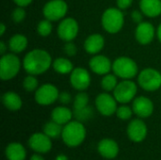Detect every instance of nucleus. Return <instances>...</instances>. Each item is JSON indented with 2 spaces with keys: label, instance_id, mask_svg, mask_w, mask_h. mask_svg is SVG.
Listing matches in <instances>:
<instances>
[{
  "label": "nucleus",
  "instance_id": "obj_1",
  "mask_svg": "<svg viewBox=\"0 0 161 160\" xmlns=\"http://www.w3.org/2000/svg\"><path fill=\"white\" fill-rule=\"evenodd\" d=\"M52 64V58L48 52L35 49L28 52L24 58V69L29 74L36 75L46 72Z\"/></svg>",
  "mask_w": 161,
  "mask_h": 160
},
{
  "label": "nucleus",
  "instance_id": "obj_2",
  "mask_svg": "<svg viewBox=\"0 0 161 160\" xmlns=\"http://www.w3.org/2000/svg\"><path fill=\"white\" fill-rule=\"evenodd\" d=\"M61 137L66 145L70 147H75L81 144L85 140L86 129L81 122H69L63 127Z\"/></svg>",
  "mask_w": 161,
  "mask_h": 160
},
{
  "label": "nucleus",
  "instance_id": "obj_3",
  "mask_svg": "<svg viewBox=\"0 0 161 160\" xmlns=\"http://www.w3.org/2000/svg\"><path fill=\"white\" fill-rule=\"evenodd\" d=\"M125 23L124 14L119 8H109L102 15V25L106 31L114 34L119 32Z\"/></svg>",
  "mask_w": 161,
  "mask_h": 160
},
{
  "label": "nucleus",
  "instance_id": "obj_4",
  "mask_svg": "<svg viewBox=\"0 0 161 160\" xmlns=\"http://www.w3.org/2000/svg\"><path fill=\"white\" fill-rule=\"evenodd\" d=\"M112 70L115 75L123 79H131L135 77L138 73V65L132 58L121 57L114 60Z\"/></svg>",
  "mask_w": 161,
  "mask_h": 160
},
{
  "label": "nucleus",
  "instance_id": "obj_5",
  "mask_svg": "<svg viewBox=\"0 0 161 160\" xmlns=\"http://www.w3.org/2000/svg\"><path fill=\"white\" fill-rule=\"evenodd\" d=\"M21 67L20 59L14 54H5L0 59V77L2 80L13 78Z\"/></svg>",
  "mask_w": 161,
  "mask_h": 160
},
{
  "label": "nucleus",
  "instance_id": "obj_6",
  "mask_svg": "<svg viewBox=\"0 0 161 160\" xmlns=\"http://www.w3.org/2000/svg\"><path fill=\"white\" fill-rule=\"evenodd\" d=\"M138 82L144 91H155L161 87V74L153 68H146L139 74Z\"/></svg>",
  "mask_w": 161,
  "mask_h": 160
},
{
  "label": "nucleus",
  "instance_id": "obj_7",
  "mask_svg": "<svg viewBox=\"0 0 161 160\" xmlns=\"http://www.w3.org/2000/svg\"><path fill=\"white\" fill-rule=\"evenodd\" d=\"M136 93L137 85L129 79H125L124 81L118 83L113 91L114 98L117 100V102L122 104H126L130 102L132 99H134Z\"/></svg>",
  "mask_w": 161,
  "mask_h": 160
},
{
  "label": "nucleus",
  "instance_id": "obj_8",
  "mask_svg": "<svg viewBox=\"0 0 161 160\" xmlns=\"http://www.w3.org/2000/svg\"><path fill=\"white\" fill-rule=\"evenodd\" d=\"M68 10V6L64 0H50L42 9L43 16L49 21H58L63 18Z\"/></svg>",
  "mask_w": 161,
  "mask_h": 160
},
{
  "label": "nucleus",
  "instance_id": "obj_9",
  "mask_svg": "<svg viewBox=\"0 0 161 160\" xmlns=\"http://www.w3.org/2000/svg\"><path fill=\"white\" fill-rule=\"evenodd\" d=\"M58 90L52 84H44L41 86L35 92V100L39 105L48 106L58 99Z\"/></svg>",
  "mask_w": 161,
  "mask_h": 160
},
{
  "label": "nucleus",
  "instance_id": "obj_10",
  "mask_svg": "<svg viewBox=\"0 0 161 160\" xmlns=\"http://www.w3.org/2000/svg\"><path fill=\"white\" fill-rule=\"evenodd\" d=\"M78 33V24L73 18H66L60 22L58 26V37L65 41H73Z\"/></svg>",
  "mask_w": 161,
  "mask_h": 160
},
{
  "label": "nucleus",
  "instance_id": "obj_11",
  "mask_svg": "<svg viewBox=\"0 0 161 160\" xmlns=\"http://www.w3.org/2000/svg\"><path fill=\"white\" fill-rule=\"evenodd\" d=\"M116 99L108 93H101L95 99V105L98 111L104 116H111L117 110Z\"/></svg>",
  "mask_w": 161,
  "mask_h": 160
},
{
  "label": "nucleus",
  "instance_id": "obj_12",
  "mask_svg": "<svg viewBox=\"0 0 161 160\" xmlns=\"http://www.w3.org/2000/svg\"><path fill=\"white\" fill-rule=\"evenodd\" d=\"M70 81L74 89L77 91H85L91 84V75L86 69L77 67L72 71Z\"/></svg>",
  "mask_w": 161,
  "mask_h": 160
},
{
  "label": "nucleus",
  "instance_id": "obj_13",
  "mask_svg": "<svg viewBox=\"0 0 161 160\" xmlns=\"http://www.w3.org/2000/svg\"><path fill=\"white\" fill-rule=\"evenodd\" d=\"M28 144L30 148L38 153H47L52 148V142L50 138L44 133H35L33 134L29 141Z\"/></svg>",
  "mask_w": 161,
  "mask_h": 160
},
{
  "label": "nucleus",
  "instance_id": "obj_14",
  "mask_svg": "<svg viewBox=\"0 0 161 160\" xmlns=\"http://www.w3.org/2000/svg\"><path fill=\"white\" fill-rule=\"evenodd\" d=\"M127 135L132 141L141 142L147 135V127L143 121L135 119L130 122L127 127Z\"/></svg>",
  "mask_w": 161,
  "mask_h": 160
},
{
  "label": "nucleus",
  "instance_id": "obj_15",
  "mask_svg": "<svg viewBox=\"0 0 161 160\" xmlns=\"http://www.w3.org/2000/svg\"><path fill=\"white\" fill-rule=\"evenodd\" d=\"M133 112L141 118H147L152 115L154 111L153 102L144 96H140L136 98L132 106Z\"/></svg>",
  "mask_w": 161,
  "mask_h": 160
},
{
  "label": "nucleus",
  "instance_id": "obj_16",
  "mask_svg": "<svg viewBox=\"0 0 161 160\" xmlns=\"http://www.w3.org/2000/svg\"><path fill=\"white\" fill-rule=\"evenodd\" d=\"M135 36L141 44H148L154 39L155 27L149 22H142L136 28Z\"/></svg>",
  "mask_w": 161,
  "mask_h": 160
},
{
  "label": "nucleus",
  "instance_id": "obj_17",
  "mask_svg": "<svg viewBox=\"0 0 161 160\" xmlns=\"http://www.w3.org/2000/svg\"><path fill=\"white\" fill-rule=\"evenodd\" d=\"M90 68L97 74H107L112 69V63L110 59L105 56H94L90 60Z\"/></svg>",
  "mask_w": 161,
  "mask_h": 160
},
{
  "label": "nucleus",
  "instance_id": "obj_18",
  "mask_svg": "<svg viewBox=\"0 0 161 160\" xmlns=\"http://www.w3.org/2000/svg\"><path fill=\"white\" fill-rule=\"evenodd\" d=\"M98 152L103 157L112 159L117 157L119 153V146L115 141L110 139H104L98 144Z\"/></svg>",
  "mask_w": 161,
  "mask_h": 160
},
{
  "label": "nucleus",
  "instance_id": "obj_19",
  "mask_svg": "<svg viewBox=\"0 0 161 160\" xmlns=\"http://www.w3.org/2000/svg\"><path fill=\"white\" fill-rule=\"evenodd\" d=\"M105 45L104 37L100 34H92L89 36L85 42L84 48L89 54H97L99 53Z\"/></svg>",
  "mask_w": 161,
  "mask_h": 160
},
{
  "label": "nucleus",
  "instance_id": "obj_20",
  "mask_svg": "<svg viewBox=\"0 0 161 160\" xmlns=\"http://www.w3.org/2000/svg\"><path fill=\"white\" fill-rule=\"evenodd\" d=\"M140 8L143 14L155 18L161 14V0H141Z\"/></svg>",
  "mask_w": 161,
  "mask_h": 160
},
{
  "label": "nucleus",
  "instance_id": "obj_21",
  "mask_svg": "<svg viewBox=\"0 0 161 160\" xmlns=\"http://www.w3.org/2000/svg\"><path fill=\"white\" fill-rule=\"evenodd\" d=\"M2 102L4 106L11 111L19 110L22 108L21 97L13 91L5 92L2 96Z\"/></svg>",
  "mask_w": 161,
  "mask_h": 160
},
{
  "label": "nucleus",
  "instance_id": "obj_22",
  "mask_svg": "<svg viewBox=\"0 0 161 160\" xmlns=\"http://www.w3.org/2000/svg\"><path fill=\"white\" fill-rule=\"evenodd\" d=\"M5 154L8 160H25L26 157V152L23 145L15 142L7 146Z\"/></svg>",
  "mask_w": 161,
  "mask_h": 160
},
{
  "label": "nucleus",
  "instance_id": "obj_23",
  "mask_svg": "<svg viewBox=\"0 0 161 160\" xmlns=\"http://www.w3.org/2000/svg\"><path fill=\"white\" fill-rule=\"evenodd\" d=\"M73 115V112L65 107H58L51 113L52 120L61 125L68 124L71 121Z\"/></svg>",
  "mask_w": 161,
  "mask_h": 160
},
{
  "label": "nucleus",
  "instance_id": "obj_24",
  "mask_svg": "<svg viewBox=\"0 0 161 160\" xmlns=\"http://www.w3.org/2000/svg\"><path fill=\"white\" fill-rule=\"evenodd\" d=\"M27 46V39L21 34L12 36L8 41V48L13 53H21Z\"/></svg>",
  "mask_w": 161,
  "mask_h": 160
},
{
  "label": "nucleus",
  "instance_id": "obj_25",
  "mask_svg": "<svg viewBox=\"0 0 161 160\" xmlns=\"http://www.w3.org/2000/svg\"><path fill=\"white\" fill-rule=\"evenodd\" d=\"M53 68L57 73L62 74H69L74 70L73 63L65 58H58L55 59L53 62Z\"/></svg>",
  "mask_w": 161,
  "mask_h": 160
},
{
  "label": "nucleus",
  "instance_id": "obj_26",
  "mask_svg": "<svg viewBox=\"0 0 161 160\" xmlns=\"http://www.w3.org/2000/svg\"><path fill=\"white\" fill-rule=\"evenodd\" d=\"M62 129L61 124L54 122L53 120L51 122H48L47 124H44L43 126V133L47 135L50 139H57L62 134Z\"/></svg>",
  "mask_w": 161,
  "mask_h": 160
},
{
  "label": "nucleus",
  "instance_id": "obj_27",
  "mask_svg": "<svg viewBox=\"0 0 161 160\" xmlns=\"http://www.w3.org/2000/svg\"><path fill=\"white\" fill-rule=\"evenodd\" d=\"M75 118L78 122H87L88 120L92 119L93 116V109L92 107L87 106L84 108L81 109H74L73 112Z\"/></svg>",
  "mask_w": 161,
  "mask_h": 160
},
{
  "label": "nucleus",
  "instance_id": "obj_28",
  "mask_svg": "<svg viewBox=\"0 0 161 160\" xmlns=\"http://www.w3.org/2000/svg\"><path fill=\"white\" fill-rule=\"evenodd\" d=\"M117 85H118L117 78L113 74H106L101 81V86H102L103 90H105L107 91H114V89L116 88Z\"/></svg>",
  "mask_w": 161,
  "mask_h": 160
},
{
  "label": "nucleus",
  "instance_id": "obj_29",
  "mask_svg": "<svg viewBox=\"0 0 161 160\" xmlns=\"http://www.w3.org/2000/svg\"><path fill=\"white\" fill-rule=\"evenodd\" d=\"M89 104V96L86 92H79L75 97L74 101V109H81L88 106Z\"/></svg>",
  "mask_w": 161,
  "mask_h": 160
},
{
  "label": "nucleus",
  "instance_id": "obj_30",
  "mask_svg": "<svg viewBox=\"0 0 161 160\" xmlns=\"http://www.w3.org/2000/svg\"><path fill=\"white\" fill-rule=\"evenodd\" d=\"M52 24H51V21L45 19V20H42L41 21L39 24H38V26H37V31L38 33L42 36V37H46L48 35H50V33L52 32Z\"/></svg>",
  "mask_w": 161,
  "mask_h": 160
},
{
  "label": "nucleus",
  "instance_id": "obj_31",
  "mask_svg": "<svg viewBox=\"0 0 161 160\" xmlns=\"http://www.w3.org/2000/svg\"><path fill=\"white\" fill-rule=\"evenodd\" d=\"M38 79L33 76L32 74H29L28 76H26L25 79H24V82H23V86H24V89L26 91H34L37 90L38 88Z\"/></svg>",
  "mask_w": 161,
  "mask_h": 160
},
{
  "label": "nucleus",
  "instance_id": "obj_32",
  "mask_svg": "<svg viewBox=\"0 0 161 160\" xmlns=\"http://www.w3.org/2000/svg\"><path fill=\"white\" fill-rule=\"evenodd\" d=\"M132 113H133V109H131L127 106H122V107L118 108L116 110L117 117L121 120H124V121L130 119L132 116Z\"/></svg>",
  "mask_w": 161,
  "mask_h": 160
},
{
  "label": "nucleus",
  "instance_id": "obj_33",
  "mask_svg": "<svg viewBox=\"0 0 161 160\" xmlns=\"http://www.w3.org/2000/svg\"><path fill=\"white\" fill-rule=\"evenodd\" d=\"M11 18H12L13 22H15V23H21L22 21H24V19L25 18V11L23 8V7L16 8L12 11Z\"/></svg>",
  "mask_w": 161,
  "mask_h": 160
},
{
  "label": "nucleus",
  "instance_id": "obj_34",
  "mask_svg": "<svg viewBox=\"0 0 161 160\" xmlns=\"http://www.w3.org/2000/svg\"><path fill=\"white\" fill-rule=\"evenodd\" d=\"M64 52L66 55L70 56V57H73L76 54V47L75 45L71 42V41H67V43L64 45Z\"/></svg>",
  "mask_w": 161,
  "mask_h": 160
},
{
  "label": "nucleus",
  "instance_id": "obj_35",
  "mask_svg": "<svg viewBox=\"0 0 161 160\" xmlns=\"http://www.w3.org/2000/svg\"><path fill=\"white\" fill-rule=\"evenodd\" d=\"M58 100L60 103L64 104V105H67L71 102L72 100V97H71V94L68 93L67 91H62L59 93V96H58Z\"/></svg>",
  "mask_w": 161,
  "mask_h": 160
},
{
  "label": "nucleus",
  "instance_id": "obj_36",
  "mask_svg": "<svg viewBox=\"0 0 161 160\" xmlns=\"http://www.w3.org/2000/svg\"><path fill=\"white\" fill-rule=\"evenodd\" d=\"M133 0H117V5L120 9H126L132 5Z\"/></svg>",
  "mask_w": 161,
  "mask_h": 160
},
{
  "label": "nucleus",
  "instance_id": "obj_37",
  "mask_svg": "<svg viewBox=\"0 0 161 160\" xmlns=\"http://www.w3.org/2000/svg\"><path fill=\"white\" fill-rule=\"evenodd\" d=\"M131 17H132L133 21L138 25L142 22V14L139 10H134L131 14Z\"/></svg>",
  "mask_w": 161,
  "mask_h": 160
},
{
  "label": "nucleus",
  "instance_id": "obj_38",
  "mask_svg": "<svg viewBox=\"0 0 161 160\" xmlns=\"http://www.w3.org/2000/svg\"><path fill=\"white\" fill-rule=\"evenodd\" d=\"M19 7H25V6H28L32 0H13Z\"/></svg>",
  "mask_w": 161,
  "mask_h": 160
},
{
  "label": "nucleus",
  "instance_id": "obj_39",
  "mask_svg": "<svg viewBox=\"0 0 161 160\" xmlns=\"http://www.w3.org/2000/svg\"><path fill=\"white\" fill-rule=\"evenodd\" d=\"M6 50H7V47H6L5 42H4V41H1V42H0V54H1L2 56L5 55Z\"/></svg>",
  "mask_w": 161,
  "mask_h": 160
},
{
  "label": "nucleus",
  "instance_id": "obj_40",
  "mask_svg": "<svg viewBox=\"0 0 161 160\" xmlns=\"http://www.w3.org/2000/svg\"><path fill=\"white\" fill-rule=\"evenodd\" d=\"M30 160H44V158L42 156H40V155H33L30 157Z\"/></svg>",
  "mask_w": 161,
  "mask_h": 160
},
{
  "label": "nucleus",
  "instance_id": "obj_41",
  "mask_svg": "<svg viewBox=\"0 0 161 160\" xmlns=\"http://www.w3.org/2000/svg\"><path fill=\"white\" fill-rule=\"evenodd\" d=\"M56 160H69V159H68V157H67L65 155H58V156L57 157Z\"/></svg>",
  "mask_w": 161,
  "mask_h": 160
},
{
  "label": "nucleus",
  "instance_id": "obj_42",
  "mask_svg": "<svg viewBox=\"0 0 161 160\" xmlns=\"http://www.w3.org/2000/svg\"><path fill=\"white\" fill-rule=\"evenodd\" d=\"M0 26H1V30H0V35L1 36H3L4 35V33H5V30H6V25L2 23L1 25H0Z\"/></svg>",
  "mask_w": 161,
  "mask_h": 160
},
{
  "label": "nucleus",
  "instance_id": "obj_43",
  "mask_svg": "<svg viewBox=\"0 0 161 160\" xmlns=\"http://www.w3.org/2000/svg\"><path fill=\"white\" fill-rule=\"evenodd\" d=\"M158 39H159V41H160L161 42V24L159 25L158 28Z\"/></svg>",
  "mask_w": 161,
  "mask_h": 160
}]
</instances>
